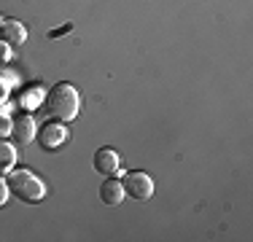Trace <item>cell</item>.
Masks as SVG:
<instances>
[{"instance_id": "cell-1", "label": "cell", "mask_w": 253, "mask_h": 242, "mask_svg": "<svg viewBox=\"0 0 253 242\" xmlns=\"http://www.w3.org/2000/svg\"><path fill=\"white\" fill-rule=\"evenodd\" d=\"M8 189L14 197H19L22 202H27V204H38V202H43V197H46V183L33 172V169H25V167L11 169Z\"/></svg>"}, {"instance_id": "cell-2", "label": "cell", "mask_w": 253, "mask_h": 242, "mask_svg": "<svg viewBox=\"0 0 253 242\" xmlns=\"http://www.w3.org/2000/svg\"><path fill=\"white\" fill-rule=\"evenodd\" d=\"M78 108H81V100L70 83H57L46 94V111L59 121H73L78 116Z\"/></svg>"}, {"instance_id": "cell-3", "label": "cell", "mask_w": 253, "mask_h": 242, "mask_svg": "<svg viewBox=\"0 0 253 242\" xmlns=\"http://www.w3.org/2000/svg\"><path fill=\"white\" fill-rule=\"evenodd\" d=\"M122 186H124V194H129L132 199H137V202H146V199L154 197V180H151V175L143 172V169L126 172Z\"/></svg>"}, {"instance_id": "cell-4", "label": "cell", "mask_w": 253, "mask_h": 242, "mask_svg": "<svg viewBox=\"0 0 253 242\" xmlns=\"http://www.w3.org/2000/svg\"><path fill=\"white\" fill-rule=\"evenodd\" d=\"M35 137L41 140V145H43L46 151H57L68 143L70 132H68V126H65V121L57 119V121H46V124L35 132Z\"/></svg>"}, {"instance_id": "cell-5", "label": "cell", "mask_w": 253, "mask_h": 242, "mask_svg": "<svg viewBox=\"0 0 253 242\" xmlns=\"http://www.w3.org/2000/svg\"><path fill=\"white\" fill-rule=\"evenodd\" d=\"M35 119L30 113H19L14 121H11V137H14V145H27L33 143L35 137Z\"/></svg>"}, {"instance_id": "cell-6", "label": "cell", "mask_w": 253, "mask_h": 242, "mask_svg": "<svg viewBox=\"0 0 253 242\" xmlns=\"http://www.w3.org/2000/svg\"><path fill=\"white\" fill-rule=\"evenodd\" d=\"M94 169H97L100 175H113V172H119V154L113 148H100L97 154H94Z\"/></svg>"}, {"instance_id": "cell-7", "label": "cell", "mask_w": 253, "mask_h": 242, "mask_svg": "<svg viewBox=\"0 0 253 242\" xmlns=\"http://www.w3.org/2000/svg\"><path fill=\"white\" fill-rule=\"evenodd\" d=\"M0 38H3L8 46H22L27 40V30L22 27V22L5 19L3 24H0Z\"/></svg>"}, {"instance_id": "cell-8", "label": "cell", "mask_w": 253, "mask_h": 242, "mask_svg": "<svg viewBox=\"0 0 253 242\" xmlns=\"http://www.w3.org/2000/svg\"><path fill=\"white\" fill-rule=\"evenodd\" d=\"M124 197H126V194H124V186H122V180H113V178H108L105 183L100 186V199H102L105 204H119Z\"/></svg>"}, {"instance_id": "cell-9", "label": "cell", "mask_w": 253, "mask_h": 242, "mask_svg": "<svg viewBox=\"0 0 253 242\" xmlns=\"http://www.w3.org/2000/svg\"><path fill=\"white\" fill-rule=\"evenodd\" d=\"M14 164H16V148L0 137V175L11 172V169H14Z\"/></svg>"}, {"instance_id": "cell-10", "label": "cell", "mask_w": 253, "mask_h": 242, "mask_svg": "<svg viewBox=\"0 0 253 242\" xmlns=\"http://www.w3.org/2000/svg\"><path fill=\"white\" fill-rule=\"evenodd\" d=\"M41 100H43V89L33 86V89H27V92H22V97H19V105H22V108H27V111H35Z\"/></svg>"}, {"instance_id": "cell-11", "label": "cell", "mask_w": 253, "mask_h": 242, "mask_svg": "<svg viewBox=\"0 0 253 242\" xmlns=\"http://www.w3.org/2000/svg\"><path fill=\"white\" fill-rule=\"evenodd\" d=\"M8 62H11V46L5 43L3 38H0V70H3Z\"/></svg>"}, {"instance_id": "cell-12", "label": "cell", "mask_w": 253, "mask_h": 242, "mask_svg": "<svg viewBox=\"0 0 253 242\" xmlns=\"http://www.w3.org/2000/svg\"><path fill=\"white\" fill-rule=\"evenodd\" d=\"M11 121H14V119H8V113L0 111V137L11 135Z\"/></svg>"}, {"instance_id": "cell-13", "label": "cell", "mask_w": 253, "mask_h": 242, "mask_svg": "<svg viewBox=\"0 0 253 242\" xmlns=\"http://www.w3.org/2000/svg\"><path fill=\"white\" fill-rule=\"evenodd\" d=\"M8 194H11V189H8V183L3 180V175H0V210H3L5 202H8Z\"/></svg>"}, {"instance_id": "cell-14", "label": "cell", "mask_w": 253, "mask_h": 242, "mask_svg": "<svg viewBox=\"0 0 253 242\" xmlns=\"http://www.w3.org/2000/svg\"><path fill=\"white\" fill-rule=\"evenodd\" d=\"M8 92H11V86L3 81V78H0V102H5V97H8Z\"/></svg>"}, {"instance_id": "cell-15", "label": "cell", "mask_w": 253, "mask_h": 242, "mask_svg": "<svg viewBox=\"0 0 253 242\" xmlns=\"http://www.w3.org/2000/svg\"><path fill=\"white\" fill-rule=\"evenodd\" d=\"M3 22H5V16H0V24H3Z\"/></svg>"}]
</instances>
